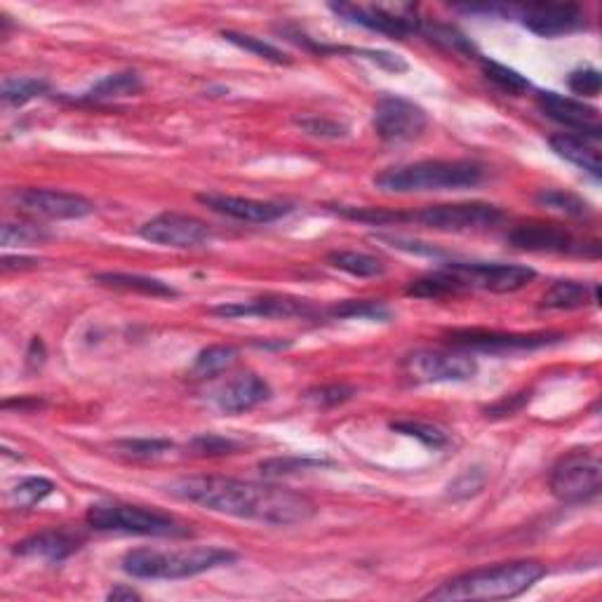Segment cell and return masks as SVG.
I'll return each mask as SVG.
<instances>
[{"label":"cell","instance_id":"cell-1","mask_svg":"<svg viewBox=\"0 0 602 602\" xmlns=\"http://www.w3.org/2000/svg\"><path fill=\"white\" fill-rule=\"evenodd\" d=\"M172 494L182 501H189V504L205 508V511L273 527L309 523L316 515V504L306 494L280 485H262L238 478H182L172 485Z\"/></svg>","mask_w":602,"mask_h":602},{"label":"cell","instance_id":"cell-2","mask_svg":"<svg viewBox=\"0 0 602 602\" xmlns=\"http://www.w3.org/2000/svg\"><path fill=\"white\" fill-rule=\"evenodd\" d=\"M546 574V567L537 560H513L483 570H473L452 577L440 584L426 600L457 602V600H511L523 595Z\"/></svg>","mask_w":602,"mask_h":602},{"label":"cell","instance_id":"cell-3","mask_svg":"<svg viewBox=\"0 0 602 602\" xmlns=\"http://www.w3.org/2000/svg\"><path fill=\"white\" fill-rule=\"evenodd\" d=\"M483 179V165L471 160H417L386 167L374 177V186L386 193H431L476 189Z\"/></svg>","mask_w":602,"mask_h":602},{"label":"cell","instance_id":"cell-4","mask_svg":"<svg viewBox=\"0 0 602 602\" xmlns=\"http://www.w3.org/2000/svg\"><path fill=\"white\" fill-rule=\"evenodd\" d=\"M238 555L222 546L177 548V551H158V548H135L125 553L123 570L135 579H189L217 567L236 563Z\"/></svg>","mask_w":602,"mask_h":602},{"label":"cell","instance_id":"cell-5","mask_svg":"<svg viewBox=\"0 0 602 602\" xmlns=\"http://www.w3.org/2000/svg\"><path fill=\"white\" fill-rule=\"evenodd\" d=\"M88 525L99 532L135 534V537H186L189 527L179 523L175 515L123 501L95 504L88 511Z\"/></svg>","mask_w":602,"mask_h":602},{"label":"cell","instance_id":"cell-6","mask_svg":"<svg viewBox=\"0 0 602 602\" xmlns=\"http://www.w3.org/2000/svg\"><path fill=\"white\" fill-rule=\"evenodd\" d=\"M504 212L490 203H454V205H428L417 212H400V224H419L424 229L443 233H471L497 226Z\"/></svg>","mask_w":602,"mask_h":602},{"label":"cell","instance_id":"cell-7","mask_svg":"<svg viewBox=\"0 0 602 602\" xmlns=\"http://www.w3.org/2000/svg\"><path fill=\"white\" fill-rule=\"evenodd\" d=\"M602 464L593 450L567 452L551 473V492L563 504H584L600 494Z\"/></svg>","mask_w":602,"mask_h":602},{"label":"cell","instance_id":"cell-8","mask_svg":"<svg viewBox=\"0 0 602 602\" xmlns=\"http://www.w3.org/2000/svg\"><path fill=\"white\" fill-rule=\"evenodd\" d=\"M374 132L389 144H403L421 137L428 127V113L412 99L381 95L374 104Z\"/></svg>","mask_w":602,"mask_h":602},{"label":"cell","instance_id":"cell-9","mask_svg":"<svg viewBox=\"0 0 602 602\" xmlns=\"http://www.w3.org/2000/svg\"><path fill=\"white\" fill-rule=\"evenodd\" d=\"M334 15L346 19L349 24L363 26V29L384 33L391 38H407L419 33L421 19L414 15L410 5H398V8H386V5H351L334 3L330 5Z\"/></svg>","mask_w":602,"mask_h":602},{"label":"cell","instance_id":"cell-10","mask_svg":"<svg viewBox=\"0 0 602 602\" xmlns=\"http://www.w3.org/2000/svg\"><path fill=\"white\" fill-rule=\"evenodd\" d=\"M210 226L203 219L182 212H163L139 229V238L160 247L175 250H196L210 240Z\"/></svg>","mask_w":602,"mask_h":602},{"label":"cell","instance_id":"cell-11","mask_svg":"<svg viewBox=\"0 0 602 602\" xmlns=\"http://www.w3.org/2000/svg\"><path fill=\"white\" fill-rule=\"evenodd\" d=\"M407 377L421 384L468 381L478 374L476 358L466 351H417L405 360Z\"/></svg>","mask_w":602,"mask_h":602},{"label":"cell","instance_id":"cell-12","mask_svg":"<svg viewBox=\"0 0 602 602\" xmlns=\"http://www.w3.org/2000/svg\"><path fill=\"white\" fill-rule=\"evenodd\" d=\"M452 273H457L461 283L468 287H478V290H487L494 294H511L518 292L534 283L537 271L532 266L523 264H464L452 262L447 266Z\"/></svg>","mask_w":602,"mask_h":602},{"label":"cell","instance_id":"cell-13","mask_svg":"<svg viewBox=\"0 0 602 602\" xmlns=\"http://www.w3.org/2000/svg\"><path fill=\"white\" fill-rule=\"evenodd\" d=\"M508 243L525 252H553V254H598V243H584L574 238L558 224L530 222L520 224L508 233Z\"/></svg>","mask_w":602,"mask_h":602},{"label":"cell","instance_id":"cell-14","mask_svg":"<svg viewBox=\"0 0 602 602\" xmlns=\"http://www.w3.org/2000/svg\"><path fill=\"white\" fill-rule=\"evenodd\" d=\"M563 334H515V332H494V330H454L450 332V344L461 351H490V353H511V351H534L544 346L558 344Z\"/></svg>","mask_w":602,"mask_h":602},{"label":"cell","instance_id":"cell-15","mask_svg":"<svg viewBox=\"0 0 602 602\" xmlns=\"http://www.w3.org/2000/svg\"><path fill=\"white\" fill-rule=\"evenodd\" d=\"M15 203L22 207L24 212H31L36 214V217L45 219H57V222H64V219H83L95 212V205L85 196L57 189H38V186L15 191Z\"/></svg>","mask_w":602,"mask_h":602},{"label":"cell","instance_id":"cell-16","mask_svg":"<svg viewBox=\"0 0 602 602\" xmlns=\"http://www.w3.org/2000/svg\"><path fill=\"white\" fill-rule=\"evenodd\" d=\"M219 318H316L318 309L311 301L299 297H287V294H264V297L250 301H233L212 309Z\"/></svg>","mask_w":602,"mask_h":602},{"label":"cell","instance_id":"cell-17","mask_svg":"<svg viewBox=\"0 0 602 602\" xmlns=\"http://www.w3.org/2000/svg\"><path fill=\"white\" fill-rule=\"evenodd\" d=\"M198 203L210 207L212 212L247 224H271L292 212V205L285 203H271V200H254L243 196H224V193H200Z\"/></svg>","mask_w":602,"mask_h":602},{"label":"cell","instance_id":"cell-18","mask_svg":"<svg viewBox=\"0 0 602 602\" xmlns=\"http://www.w3.org/2000/svg\"><path fill=\"white\" fill-rule=\"evenodd\" d=\"M537 104L544 116L565 125L574 135L602 137L600 111L581 102V99L558 95V92H539Z\"/></svg>","mask_w":602,"mask_h":602},{"label":"cell","instance_id":"cell-19","mask_svg":"<svg viewBox=\"0 0 602 602\" xmlns=\"http://www.w3.org/2000/svg\"><path fill=\"white\" fill-rule=\"evenodd\" d=\"M518 17L525 29H530L541 38L567 36V33L581 31L586 26V15L577 5H527V8L518 10Z\"/></svg>","mask_w":602,"mask_h":602},{"label":"cell","instance_id":"cell-20","mask_svg":"<svg viewBox=\"0 0 602 602\" xmlns=\"http://www.w3.org/2000/svg\"><path fill=\"white\" fill-rule=\"evenodd\" d=\"M271 398L269 381L254 372H245L233 377L231 381L214 393V403L226 414H243L254 410L257 405Z\"/></svg>","mask_w":602,"mask_h":602},{"label":"cell","instance_id":"cell-21","mask_svg":"<svg viewBox=\"0 0 602 602\" xmlns=\"http://www.w3.org/2000/svg\"><path fill=\"white\" fill-rule=\"evenodd\" d=\"M78 546L80 539L76 534L66 530H45L19 541L15 546V553L22 555V558L45 560V563H62L71 553L78 551Z\"/></svg>","mask_w":602,"mask_h":602},{"label":"cell","instance_id":"cell-22","mask_svg":"<svg viewBox=\"0 0 602 602\" xmlns=\"http://www.w3.org/2000/svg\"><path fill=\"white\" fill-rule=\"evenodd\" d=\"M551 149L560 158L570 160L572 165L586 170L588 175L600 179L602 175V158H600V137L593 135H574V132H560L548 139Z\"/></svg>","mask_w":602,"mask_h":602},{"label":"cell","instance_id":"cell-23","mask_svg":"<svg viewBox=\"0 0 602 602\" xmlns=\"http://www.w3.org/2000/svg\"><path fill=\"white\" fill-rule=\"evenodd\" d=\"M598 283H577V280H558L541 297V309L546 311H574L598 304Z\"/></svg>","mask_w":602,"mask_h":602},{"label":"cell","instance_id":"cell-24","mask_svg":"<svg viewBox=\"0 0 602 602\" xmlns=\"http://www.w3.org/2000/svg\"><path fill=\"white\" fill-rule=\"evenodd\" d=\"M142 88V76H139L137 71H120L99 80V83L92 85L80 99H83V102H109V99L137 95V92H142Z\"/></svg>","mask_w":602,"mask_h":602},{"label":"cell","instance_id":"cell-25","mask_svg":"<svg viewBox=\"0 0 602 602\" xmlns=\"http://www.w3.org/2000/svg\"><path fill=\"white\" fill-rule=\"evenodd\" d=\"M97 283L106 287H116V290L151 294V297H177V290L172 285H167L158 278L139 276V273H99Z\"/></svg>","mask_w":602,"mask_h":602},{"label":"cell","instance_id":"cell-26","mask_svg":"<svg viewBox=\"0 0 602 602\" xmlns=\"http://www.w3.org/2000/svg\"><path fill=\"white\" fill-rule=\"evenodd\" d=\"M327 264L332 269L349 273L353 278H377L386 273V264L374 254L367 252H353V250H337L327 254Z\"/></svg>","mask_w":602,"mask_h":602},{"label":"cell","instance_id":"cell-27","mask_svg":"<svg viewBox=\"0 0 602 602\" xmlns=\"http://www.w3.org/2000/svg\"><path fill=\"white\" fill-rule=\"evenodd\" d=\"M419 33H424L428 40L440 45V48L454 52V55L468 57V59H480L476 45L471 43V38H466L464 31H459L452 24H424L421 22Z\"/></svg>","mask_w":602,"mask_h":602},{"label":"cell","instance_id":"cell-28","mask_svg":"<svg viewBox=\"0 0 602 602\" xmlns=\"http://www.w3.org/2000/svg\"><path fill=\"white\" fill-rule=\"evenodd\" d=\"M461 290H466V285L461 283L457 273H452L450 269H443L438 273H431V276L414 280V283L407 287V294L419 299H443L447 294H457Z\"/></svg>","mask_w":602,"mask_h":602},{"label":"cell","instance_id":"cell-29","mask_svg":"<svg viewBox=\"0 0 602 602\" xmlns=\"http://www.w3.org/2000/svg\"><path fill=\"white\" fill-rule=\"evenodd\" d=\"M534 200H537V205L544 207V210L558 212L563 214V217L581 219L591 214V205H588L584 198L563 189H541Z\"/></svg>","mask_w":602,"mask_h":602},{"label":"cell","instance_id":"cell-30","mask_svg":"<svg viewBox=\"0 0 602 602\" xmlns=\"http://www.w3.org/2000/svg\"><path fill=\"white\" fill-rule=\"evenodd\" d=\"M238 356L240 353L236 346H207V349L200 351L196 360H193V374H198V377H214V374H219L226 370V367L236 363Z\"/></svg>","mask_w":602,"mask_h":602},{"label":"cell","instance_id":"cell-31","mask_svg":"<svg viewBox=\"0 0 602 602\" xmlns=\"http://www.w3.org/2000/svg\"><path fill=\"white\" fill-rule=\"evenodd\" d=\"M332 318H358V320H389L391 309L384 301L374 299H346L330 309Z\"/></svg>","mask_w":602,"mask_h":602},{"label":"cell","instance_id":"cell-32","mask_svg":"<svg viewBox=\"0 0 602 602\" xmlns=\"http://www.w3.org/2000/svg\"><path fill=\"white\" fill-rule=\"evenodd\" d=\"M222 36L229 40L231 45H236V48L252 52L254 57H262L271 64H290L292 62L290 55H285V52L276 48V45L266 43L264 38H254V36H250V33H238V31H224Z\"/></svg>","mask_w":602,"mask_h":602},{"label":"cell","instance_id":"cell-33","mask_svg":"<svg viewBox=\"0 0 602 602\" xmlns=\"http://www.w3.org/2000/svg\"><path fill=\"white\" fill-rule=\"evenodd\" d=\"M50 90L48 80L43 78H5L3 80V102L10 106H24L31 99L43 97Z\"/></svg>","mask_w":602,"mask_h":602},{"label":"cell","instance_id":"cell-34","mask_svg":"<svg viewBox=\"0 0 602 602\" xmlns=\"http://www.w3.org/2000/svg\"><path fill=\"white\" fill-rule=\"evenodd\" d=\"M172 447L175 445L165 438H130V440H118V443L113 445V450L125 459L146 461V459L163 457V454L170 452Z\"/></svg>","mask_w":602,"mask_h":602},{"label":"cell","instance_id":"cell-35","mask_svg":"<svg viewBox=\"0 0 602 602\" xmlns=\"http://www.w3.org/2000/svg\"><path fill=\"white\" fill-rule=\"evenodd\" d=\"M480 66H483L485 78L497 85L499 90L508 92V95H523V92L530 90V80L520 76L515 69H508V66L492 62V59H485V57H480Z\"/></svg>","mask_w":602,"mask_h":602},{"label":"cell","instance_id":"cell-36","mask_svg":"<svg viewBox=\"0 0 602 602\" xmlns=\"http://www.w3.org/2000/svg\"><path fill=\"white\" fill-rule=\"evenodd\" d=\"M294 125H297L304 135H309L313 139L337 142V139L349 137V125L341 123V120L327 118V116H299V118H294Z\"/></svg>","mask_w":602,"mask_h":602},{"label":"cell","instance_id":"cell-37","mask_svg":"<svg viewBox=\"0 0 602 602\" xmlns=\"http://www.w3.org/2000/svg\"><path fill=\"white\" fill-rule=\"evenodd\" d=\"M327 461L323 459H309V457H273L259 464L262 468L264 478H283V476H294V473L311 471V468H323Z\"/></svg>","mask_w":602,"mask_h":602},{"label":"cell","instance_id":"cell-38","mask_svg":"<svg viewBox=\"0 0 602 602\" xmlns=\"http://www.w3.org/2000/svg\"><path fill=\"white\" fill-rule=\"evenodd\" d=\"M393 431L405 433V436L410 438H417L419 443H424L426 447H433V450H440V447L450 443V438H447L443 428L426 424V421H412V419L396 421V424H393Z\"/></svg>","mask_w":602,"mask_h":602},{"label":"cell","instance_id":"cell-39","mask_svg":"<svg viewBox=\"0 0 602 602\" xmlns=\"http://www.w3.org/2000/svg\"><path fill=\"white\" fill-rule=\"evenodd\" d=\"M55 492V483L48 478H24L19 480V485L12 490L15 504L19 508H33L43 499H48Z\"/></svg>","mask_w":602,"mask_h":602},{"label":"cell","instance_id":"cell-40","mask_svg":"<svg viewBox=\"0 0 602 602\" xmlns=\"http://www.w3.org/2000/svg\"><path fill=\"white\" fill-rule=\"evenodd\" d=\"M45 238H48V231L36 224H5L3 233H0V240H3L5 247L36 245Z\"/></svg>","mask_w":602,"mask_h":602},{"label":"cell","instance_id":"cell-41","mask_svg":"<svg viewBox=\"0 0 602 602\" xmlns=\"http://www.w3.org/2000/svg\"><path fill=\"white\" fill-rule=\"evenodd\" d=\"M353 396H356V389L349 384H327L306 393V400L318 407H334L346 403V400H351Z\"/></svg>","mask_w":602,"mask_h":602},{"label":"cell","instance_id":"cell-42","mask_svg":"<svg viewBox=\"0 0 602 602\" xmlns=\"http://www.w3.org/2000/svg\"><path fill=\"white\" fill-rule=\"evenodd\" d=\"M567 85L579 97H598L602 88V76L598 69H577L570 73Z\"/></svg>","mask_w":602,"mask_h":602},{"label":"cell","instance_id":"cell-43","mask_svg":"<svg viewBox=\"0 0 602 602\" xmlns=\"http://www.w3.org/2000/svg\"><path fill=\"white\" fill-rule=\"evenodd\" d=\"M191 450L196 454H200V457H224V454L236 452L238 445L229 438L205 433V436H198V438L191 440Z\"/></svg>","mask_w":602,"mask_h":602},{"label":"cell","instance_id":"cell-44","mask_svg":"<svg viewBox=\"0 0 602 602\" xmlns=\"http://www.w3.org/2000/svg\"><path fill=\"white\" fill-rule=\"evenodd\" d=\"M473 476H476V471H466L464 476H461L457 483L450 485V494L452 497H471V494H476L483 490V483H485V476H480L478 480H473Z\"/></svg>","mask_w":602,"mask_h":602},{"label":"cell","instance_id":"cell-45","mask_svg":"<svg viewBox=\"0 0 602 602\" xmlns=\"http://www.w3.org/2000/svg\"><path fill=\"white\" fill-rule=\"evenodd\" d=\"M527 398L530 396H525V393H520V396H511V398H506V400H501L499 405H494L492 407V417H506V414H513V412H518L520 407H523L525 403H527Z\"/></svg>","mask_w":602,"mask_h":602},{"label":"cell","instance_id":"cell-46","mask_svg":"<svg viewBox=\"0 0 602 602\" xmlns=\"http://www.w3.org/2000/svg\"><path fill=\"white\" fill-rule=\"evenodd\" d=\"M38 264V259L33 257H3V264H0V269L5 273L8 271H24V269H33V266Z\"/></svg>","mask_w":602,"mask_h":602},{"label":"cell","instance_id":"cell-47","mask_svg":"<svg viewBox=\"0 0 602 602\" xmlns=\"http://www.w3.org/2000/svg\"><path fill=\"white\" fill-rule=\"evenodd\" d=\"M26 363H29L33 367V370H36V367H40V365L45 363V344L38 337L31 341L29 353H26Z\"/></svg>","mask_w":602,"mask_h":602},{"label":"cell","instance_id":"cell-48","mask_svg":"<svg viewBox=\"0 0 602 602\" xmlns=\"http://www.w3.org/2000/svg\"><path fill=\"white\" fill-rule=\"evenodd\" d=\"M109 600H113V602H132V600H142V595H139L135 588H130V586H123V584H118V586H113L111 591H109Z\"/></svg>","mask_w":602,"mask_h":602}]
</instances>
